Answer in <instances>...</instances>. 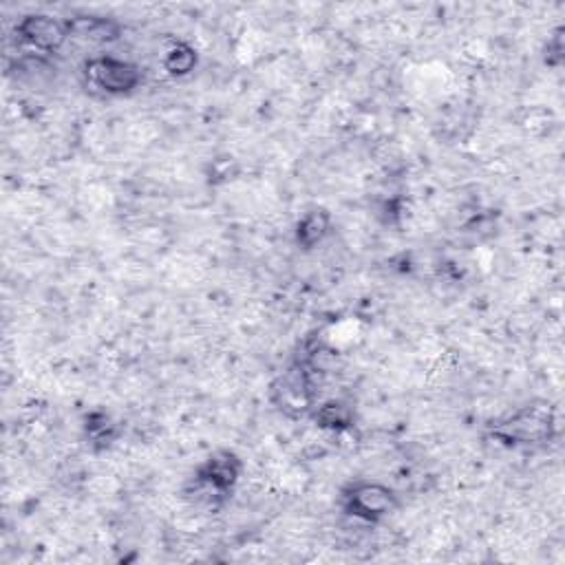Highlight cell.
I'll list each match as a JSON object with an SVG mask.
<instances>
[{
  "label": "cell",
  "mask_w": 565,
  "mask_h": 565,
  "mask_svg": "<svg viewBox=\"0 0 565 565\" xmlns=\"http://www.w3.org/2000/svg\"><path fill=\"white\" fill-rule=\"evenodd\" d=\"M343 504L347 515L362 521H378L391 515L398 506V497L385 484L358 482L345 490Z\"/></svg>",
  "instance_id": "cell-1"
},
{
  "label": "cell",
  "mask_w": 565,
  "mask_h": 565,
  "mask_svg": "<svg viewBox=\"0 0 565 565\" xmlns=\"http://www.w3.org/2000/svg\"><path fill=\"white\" fill-rule=\"evenodd\" d=\"M87 78L106 95H126L140 87L142 71L135 65L113 56L95 58L87 65Z\"/></svg>",
  "instance_id": "cell-2"
},
{
  "label": "cell",
  "mask_w": 565,
  "mask_h": 565,
  "mask_svg": "<svg viewBox=\"0 0 565 565\" xmlns=\"http://www.w3.org/2000/svg\"><path fill=\"white\" fill-rule=\"evenodd\" d=\"M241 477V460L230 451H219L210 455L208 460L199 466L197 484L210 493L212 497H223L232 490V486Z\"/></svg>",
  "instance_id": "cell-3"
},
{
  "label": "cell",
  "mask_w": 565,
  "mask_h": 565,
  "mask_svg": "<svg viewBox=\"0 0 565 565\" xmlns=\"http://www.w3.org/2000/svg\"><path fill=\"white\" fill-rule=\"evenodd\" d=\"M16 31L29 47L45 53H53L58 51L62 47V42L67 40L71 27L47 14H31L20 20Z\"/></svg>",
  "instance_id": "cell-4"
},
{
  "label": "cell",
  "mask_w": 565,
  "mask_h": 565,
  "mask_svg": "<svg viewBox=\"0 0 565 565\" xmlns=\"http://www.w3.org/2000/svg\"><path fill=\"white\" fill-rule=\"evenodd\" d=\"M329 226H332V219H329L327 210H309L296 226L298 245H303L305 250L316 248L327 237Z\"/></svg>",
  "instance_id": "cell-5"
},
{
  "label": "cell",
  "mask_w": 565,
  "mask_h": 565,
  "mask_svg": "<svg viewBox=\"0 0 565 565\" xmlns=\"http://www.w3.org/2000/svg\"><path fill=\"white\" fill-rule=\"evenodd\" d=\"M164 67L170 76H188V73L197 67V51L186 45V42H177V45L166 53Z\"/></svg>",
  "instance_id": "cell-6"
},
{
  "label": "cell",
  "mask_w": 565,
  "mask_h": 565,
  "mask_svg": "<svg viewBox=\"0 0 565 565\" xmlns=\"http://www.w3.org/2000/svg\"><path fill=\"white\" fill-rule=\"evenodd\" d=\"M351 418H354V413H351L349 404L340 402V400H332V402H325L321 409L316 413V422L325 426V429H347L351 424Z\"/></svg>",
  "instance_id": "cell-7"
},
{
  "label": "cell",
  "mask_w": 565,
  "mask_h": 565,
  "mask_svg": "<svg viewBox=\"0 0 565 565\" xmlns=\"http://www.w3.org/2000/svg\"><path fill=\"white\" fill-rule=\"evenodd\" d=\"M87 431L93 437L95 442H106L111 440V431H113V424L111 418L106 413H95L87 420ZM109 444V442H106Z\"/></svg>",
  "instance_id": "cell-8"
}]
</instances>
